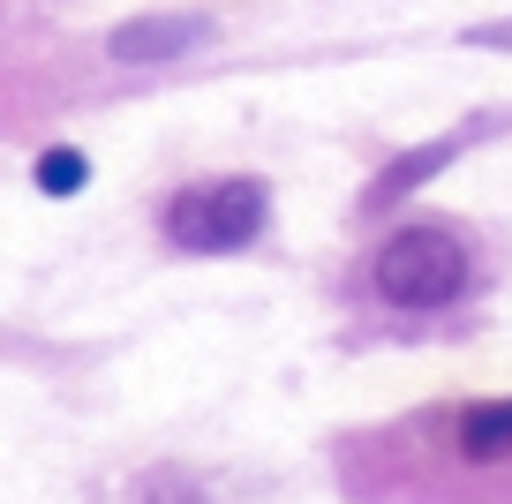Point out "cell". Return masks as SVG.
<instances>
[{
  "label": "cell",
  "mask_w": 512,
  "mask_h": 504,
  "mask_svg": "<svg viewBox=\"0 0 512 504\" xmlns=\"http://www.w3.org/2000/svg\"><path fill=\"white\" fill-rule=\"evenodd\" d=\"M272 219V196L256 181H189V189L166 204V241L196 256H226V249H249Z\"/></svg>",
  "instance_id": "obj_2"
},
{
  "label": "cell",
  "mask_w": 512,
  "mask_h": 504,
  "mask_svg": "<svg viewBox=\"0 0 512 504\" xmlns=\"http://www.w3.org/2000/svg\"><path fill=\"white\" fill-rule=\"evenodd\" d=\"M38 189L46 196H76L83 189V151H46L38 158Z\"/></svg>",
  "instance_id": "obj_6"
},
{
  "label": "cell",
  "mask_w": 512,
  "mask_h": 504,
  "mask_svg": "<svg viewBox=\"0 0 512 504\" xmlns=\"http://www.w3.org/2000/svg\"><path fill=\"white\" fill-rule=\"evenodd\" d=\"M369 286H377L392 309H445L467 286V249L445 226H400V234L377 249V264H369Z\"/></svg>",
  "instance_id": "obj_1"
},
{
  "label": "cell",
  "mask_w": 512,
  "mask_h": 504,
  "mask_svg": "<svg viewBox=\"0 0 512 504\" xmlns=\"http://www.w3.org/2000/svg\"><path fill=\"white\" fill-rule=\"evenodd\" d=\"M196 38H204V23H128V31H113V61H174V53H189Z\"/></svg>",
  "instance_id": "obj_3"
},
{
  "label": "cell",
  "mask_w": 512,
  "mask_h": 504,
  "mask_svg": "<svg viewBox=\"0 0 512 504\" xmlns=\"http://www.w3.org/2000/svg\"><path fill=\"white\" fill-rule=\"evenodd\" d=\"M467 38H475V46H497V53H512V23H475Z\"/></svg>",
  "instance_id": "obj_7"
},
{
  "label": "cell",
  "mask_w": 512,
  "mask_h": 504,
  "mask_svg": "<svg viewBox=\"0 0 512 504\" xmlns=\"http://www.w3.org/2000/svg\"><path fill=\"white\" fill-rule=\"evenodd\" d=\"M452 151H460V143H422V151H407L400 158V166H384V174H377V189H369V211H384V204H392V196H407V189H415V181L422 174H437V166H452Z\"/></svg>",
  "instance_id": "obj_5"
},
{
  "label": "cell",
  "mask_w": 512,
  "mask_h": 504,
  "mask_svg": "<svg viewBox=\"0 0 512 504\" xmlns=\"http://www.w3.org/2000/svg\"><path fill=\"white\" fill-rule=\"evenodd\" d=\"M460 452L467 459H512V399H482L460 414Z\"/></svg>",
  "instance_id": "obj_4"
}]
</instances>
